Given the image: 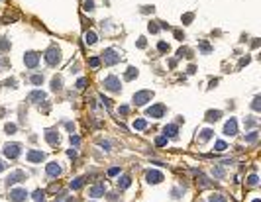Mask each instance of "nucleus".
<instances>
[{"mask_svg": "<svg viewBox=\"0 0 261 202\" xmlns=\"http://www.w3.org/2000/svg\"><path fill=\"white\" fill-rule=\"evenodd\" d=\"M45 61H47L49 67H57L59 61H61V51H59L55 45H53V47H49V49L45 51Z\"/></svg>", "mask_w": 261, "mask_h": 202, "instance_id": "obj_1", "label": "nucleus"}, {"mask_svg": "<svg viewBox=\"0 0 261 202\" xmlns=\"http://www.w3.org/2000/svg\"><path fill=\"white\" fill-rule=\"evenodd\" d=\"M104 88L110 92H120V79L114 77V75H110V77L104 79Z\"/></svg>", "mask_w": 261, "mask_h": 202, "instance_id": "obj_2", "label": "nucleus"}, {"mask_svg": "<svg viewBox=\"0 0 261 202\" xmlns=\"http://www.w3.org/2000/svg\"><path fill=\"white\" fill-rule=\"evenodd\" d=\"M151 98H153V92L151 91H141V92L133 94V104H136V106H144V104L149 102Z\"/></svg>", "mask_w": 261, "mask_h": 202, "instance_id": "obj_3", "label": "nucleus"}, {"mask_svg": "<svg viewBox=\"0 0 261 202\" xmlns=\"http://www.w3.org/2000/svg\"><path fill=\"white\" fill-rule=\"evenodd\" d=\"M102 59H104V63H106V65H116L118 61H120V55H116L114 49H106L102 53Z\"/></svg>", "mask_w": 261, "mask_h": 202, "instance_id": "obj_4", "label": "nucleus"}, {"mask_svg": "<svg viewBox=\"0 0 261 202\" xmlns=\"http://www.w3.org/2000/svg\"><path fill=\"white\" fill-rule=\"evenodd\" d=\"M26 198H28L26 189H14V190H10V202H24Z\"/></svg>", "mask_w": 261, "mask_h": 202, "instance_id": "obj_5", "label": "nucleus"}, {"mask_svg": "<svg viewBox=\"0 0 261 202\" xmlns=\"http://www.w3.org/2000/svg\"><path fill=\"white\" fill-rule=\"evenodd\" d=\"M4 155L8 157V159H16V157L20 155V145L18 143H8L4 147Z\"/></svg>", "mask_w": 261, "mask_h": 202, "instance_id": "obj_6", "label": "nucleus"}, {"mask_svg": "<svg viewBox=\"0 0 261 202\" xmlns=\"http://www.w3.org/2000/svg\"><path fill=\"white\" fill-rule=\"evenodd\" d=\"M24 63H26V67H29V69H35L37 63H39V55L29 51V53H26V57H24Z\"/></svg>", "mask_w": 261, "mask_h": 202, "instance_id": "obj_7", "label": "nucleus"}, {"mask_svg": "<svg viewBox=\"0 0 261 202\" xmlns=\"http://www.w3.org/2000/svg\"><path fill=\"white\" fill-rule=\"evenodd\" d=\"M26 179V173L24 171H14L12 175H8V179H6V184H16V183H20V181H24Z\"/></svg>", "mask_w": 261, "mask_h": 202, "instance_id": "obj_8", "label": "nucleus"}, {"mask_svg": "<svg viewBox=\"0 0 261 202\" xmlns=\"http://www.w3.org/2000/svg\"><path fill=\"white\" fill-rule=\"evenodd\" d=\"M163 114H165V106L163 104H155V106L147 108V116H151V118H163Z\"/></svg>", "mask_w": 261, "mask_h": 202, "instance_id": "obj_9", "label": "nucleus"}, {"mask_svg": "<svg viewBox=\"0 0 261 202\" xmlns=\"http://www.w3.org/2000/svg\"><path fill=\"white\" fill-rule=\"evenodd\" d=\"M224 133H226V136H236V133H238V122L234 118H230L226 122V126H224Z\"/></svg>", "mask_w": 261, "mask_h": 202, "instance_id": "obj_10", "label": "nucleus"}, {"mask_svg": "<svg viewBox=\"0 0 261 202\" xmlns=\"http://www.w3.org/2000/svg\"><path fill=\"white\" fill-rule=\"evenodd\" d=\"M145 179H147V183H149V184H157V183L163 181V175L159 173V171H147Z\"/></svg>", "mask_w": 261, "mask_h": 202, "instance_id": "obj_11", "label": "nucleus"}, {"mask_svg": "<svg viewBox=\"0 0 261 202\" xmlns=\"http://www.w3.org/2000/svg\"><path fill=\"white\" fill-rule=\"evenodd\" d=\"M43 159H45V153L43 151H29L28 153V161L29 163H41Z\"/></svg>", "mask_w": 261, "mask_h": 202, "instance_id": "obj_12", "label": "nucleus"}, {"mask_svg": "<svg viewBox=\"0 0 261 202\" xmlns=\"http://www.w3.org/2000/svg\"><path fill=\"white\" fill-rule=\"evenodd\" d=\"M47 175L49 177H59L61 175V167H59L57 163H49L47 165Z\"/></svg>", "mask_w": 261, "mask_h": 202, "instance_id": "obj_13", "label": "nucleus"}, {"mask_svg": "<svg viewBox=\"0 0 261 202\" xmlns=\"http://www.w3.org/2000/svg\"><path fill=\"white\" fill-rule=\"evenodd\" d=\"M165 137H177V132H179V128L175 124H169V126H165Z\"/></svg>", "mask_w": 261, "mask_h": 202, "instance_id": "obj_14", "label": "nucleus"}, {"mask_svg": "<svg viewBox=\"0 0 261 202\" xmlns=\"http://www.w3.org/2000/svg\"><path fill=\"white\" fill-rule=\"evenodd\" d=\"M43 98H45V94H43L41 91H35V92L29 94V102H41Z\"/></svg>", "mask_w": 261, "mask_h": 202, "instance_id": "obj_15", "label": "nucleus"}, {"mask_svg": "<svg viewBox=\"0 0 261 202\" xmlns=\"http://www.w3.org/2000/svg\"><path fill=\"white\" fill-rule=\"evenodd\" d=\"M45 139L49 141V143H51V145H55V143H59V136H57V133H55V132H47V133H45Z\"/></svg>", "mask_w": 261, "mask_h": 202, "instance_id": "obj_16", "label": "nucleus"}, {"mask_svg": "<svg viewBox=\"0 0 261 202\" xmlns=\"http://www.w3.org/2000/svg\"><path fill=\"white\" fill-rule=\"evenodd\" d=\"M104 184H98V186H92L91 189V196H100V194H104Z\"/></svg>", "mask_w": 261, "mask_h": 202, "instance_id": "obj_17", "label": "nucleus"}, {"mask_svg": "<svg viewBox=\"0 0 261 202\" xmlns=\"http://www.w3.org/2000/svg\"><path fill=\"white\" fill-rule=\"evenodd\" d=\"M210 137H212V130H202V132H200L198 141H200V143H204V141H206V139H210Z\"/></svg>", "mask_w": 261, "mask_h": 202, "instance_id": "obj_18", "label": "nucleus"}, {"mask_svg": "<svg viewBox=\"0 0 261 202\" xmlns=\"http://www.w3.org/2000/svg\"><path fill=\"white\" fill-rule=\"evenodd\" d=\"M132 183V179L130 177H122V179H118V186H122V189H128Z\"/></svg>", "mask_w": 261, "mask_h": 202, "instance_id": "obj_19", "label": "nucleus"}, {"mask_svg": "<svg viewBox=\"0 0 261 202\" xmlns=\"http://www.w3.org/2000/svg\"><path fill=\"white\" fill-rule=\"evenodd\" d=\"M206 116H208V118H206L208 122H216V120H218V118L222 116V112H218V110H216V112H208Z\"/></svg>", "mask_w": 261, "mask_h": 202, "instance_id": "obj_20", "label": "nucleus"}, {"mask_svg": "<svg viewBox=\"0 0 261 202\" xmlns=\"http://www.w3.org/2000/svg\"><path fill=\"white\" fill-rule=\"evenodd\" d=\"M257 137H259L257 132H249L248 136H245V141H248V143H253V141H257Z\"/></svg>", "mask_w": 261, "mask_h": 202, "instance_id": "obj_21", "label": "nucleus"}, {"mask_svg": "<svg viewBox=\"0 0 261 202\" xmlns=\"http://www.w3.org/2000/svg\"><path fill=\"white\" fill-rule=\"evenodd\" d=\"M85 41L88 43V45H92V43H96V35H94L92 32H86V35H85Z\"/></svg>", "mask_w": 261, "mask_h": 202, "instance_id": "obj_22", "label": "nucleus"}, {"mask_svg": "<svg viewBox=\"0 0 261 202\" xmlns=\"http://www.w3.org/2000/svg\"><path fill=\"white\" fill-rule=\"evenodd\" d=\"M61 79H59V77H55L53 80H51V88H53V91H61Z\"/></svg>", "mask_w": 261, "mask_h": 202, "instance_id": "obj_23", "label": "nucleus"}, {"mask_svg": "<svg viewBox=\"0 0 261 202\" xmlns=\"http://www.w3.org/2000/svg\"><path fill=\"white\" fill-rule=\"evenodd\" d=\"M216 151H226L228 145H226V141H216V145H214Z\"/></svg>", "mask_w": 261, "mask_h": 202, "instance_id": "obj_24", "label": "nucleus"}, {"mask_svg": "<svg viewBox=\"0 0 261 202\" xmlns=\"http://www.w3.org/2000/svg\"><path fill=\"white\" fill-rule=\"evenodd\" d=\"M145 120H136V122H133V128L136 130H145Z\"/></svg>", "mask_w": 261, "mask_h": 202, "instance_id": "obj_25", "label": "nucleus"}, {"mask_svg": "<svg viewBox=\"0 0 261 202\" xmlns=\"http://www.w3.org/2000/svg\"><path fill=\"white\" fill-rule=\"evenodd\" d=\"M133 77H138V71L133 69V67H130V69H128V73H126V79H128V80H132Z\"/></svg>", "mask_w": 261, "mask_h": 202, "instance_id": "obj_26", "label": "nucleus"}, {"mask_svg": "<svg viewBox=\"0 0 261 202\" xmlns=\"http://www.w3.org/2000/svg\"><path fill=\"white\" fill-rule=\"evenodd\" d=\"M212 175H214L216 179H222V177H224V169H220V167H214V169H212Z\"/></svg>", "mask_w": 261, "mask_h": 202, "instance_id": "obj_27", "label": "nucleus"}, {"mask_svg": "<svg viewBox=\"0 0 261 202\" xmlns=\"http://www.w3.org/2000/svg\"><path fill=\"white\" fill-rule=\"evenodd\" d=\"M81 186H83V179H75V181L71 183V189H75V190L81 189Z\"/></svg>", "mask_w": 261, "mask_h": 202, "instance_id": "obj_28", "label": "nucleus"}, {"mask_svg": "<svg viewBox=\"0 0 261 202\" xmlns=\"http://www.w3.org/2000/svg\"><path fill=\"white\" fill-rule=\"evenodd\" d=\"M210 202H226V198H224L222 194H212V196H210Z\"/></svg>", "mask_w": 261, "mask_h": 202, "instance_id": "obj_29", "label": "nucleus"}, {"mask_svg": "<svg viewBox=\"0 0 261 202\" xmlns=\"http://www.w3.org/2000/svg\"><path fill=\"white\" fill-rule=\"evenodd\" d=\"M165 143H167V137H165V136H161V137L155 139V145H157V147H163Z\"/></svg>", "mask_w": 261, "mask_h": 202, "instance_id": "obj_30", "label": "nucleus"}, {"mask_svg": "<svg viewBox=\"0 0 261 202\" xmlns=\"http://www.w3.org/2000/svg\"><path fill=\"white\" fill-rule=\"evenodd\" d=\"M34 200H35V202H43V192H41V190H35V192H34Z\"/></svg>", "mask_w": 261, "mask_h": 202, "instance_id": "obj_31", "label": "nucleus"}, {"mask_svg": "<svg viewBox=\"0 0 261 202\" xmlns=\"http://www.w3.org/2000/svg\"><path fill=\"white\" fill-rule=\"evenodd\" d=\"M32 83L34 85H41L43 83V77H41V75H34V77H32Z\"/></svg>", "mask_w": 261, "mask_h": 202, "instance_id": "obj_32", "label": "nucleus"}, {"mask_svg": "<svg viewBox=\"0 0 261 202\" xmlns=\"http://www.w3.org/2000/svg\"><path fill=\"white\" fill-rule=\"evenodd\" d=\"M85 10L86 12H92L94 10V2H92V0H86V2H85Z\"/></svg>", "mask_w": 261, "mask_h": 202, "instance_id": "obj_33", "label": "nucleus"}, {"mask_svg": "<svg viewBox=\"0 0 261 202\" xmlns=\"http://www.w3.org/2000/svg\"><path fill=\"white\" fill-rule=\"evenodd\" d=\"M255 124H257V120H255V118H249V120H245V128H253Z\"/></svg>", "mask_w": 261, "mask_h": 202, "instance_id": "obj_34", "label": "nucleus"}, {"mask_svg": "<svg viewBox=\"0 0 261 202\" xmlns=\"http://www.w3.org/2000/svg\"><path fill=\"white\" fill-rule=\"evenodd\" d=\"M6 132H8V133H14V132H16V124H6V128H4Z\"/></svg>", "mask_w": 261, "mask_h": 202, "instance_id": "obj_35", "label": "nucleus"}, {"mask_svg": "<svg viewBox=\"0 0 261 202\" xmlns=\"http://www.w3.org/2000/svg\"><path fill=\"white\" fill-rule=\"evenodd\" d=\"M88 65H91V67H98V65H100V59H98V57H92L91 61H88Z\"/></svg>", "mask_w": 261, "mask_h": 202, "instance_id": "obj_36", "label": "nucleus"}, {"mask_svg": "<svg viewBox=\"0 0 261 202\" xmlns=\"http://www.w3.org/2000/svg\"><path fill=\"white\" fill-rule=\"evenodd\" d=\"M248 184H251V186H255V184H257V175H251V177L248 179Z\"/></svg>", "mask_w": 261, "mask_h": 202, "instance_id": "obj_37", "label": "nucleus"}, {"mask_svg": "<svg viewBox=\"0 0 261 202\" xmlns=\"http://www.w3.org/2000/svg\"><path fill=\"white\" fill-rule=\"evenodd\" d=\"M200 49H202L204 53H208V51H210V45H208L206 41H202V43H200Z\"/></svg>", "mask_w": 261, "mask_h": 202, "instance_id": "obj_38", "label": "nucleus"}, {"mask_svg": "<svg viewBox=\"0 0 261 202\" xmlns=\"http://www.w3.org/2000/svg\"><path fill=\"white\" fill-rule=\"evenodd\" d=\"M159 51H161V53H165V51H169V45H167V43H159Z\"/></svg>", "mask_w": 261, "mask_h": 202, "instance_id": "obj_39", "label": "nucleus"}, {"mask_svg": "<svg viewBox=\"0 0 261 202\" xmlns=\"http://www.w3.org/2000/svg\"><path fill=\"white\" fill-rule=\"evenodd\" d=\"M149 32H151V34H157V32H159V26H155V24H149Z\"/></svg>", "mask_w": 261, "mask_h": 202, "instance_id": "obj_40", "label": "nucleus"}, {"mask_svg": "<svg viewBox=\"0 0 261 202\" xmlns=\"http://www.w3.org/2000/svg\"><path fill=\"white\" fill-rule=\"evenodd\" d=\"M118 173H120V169H118V167H112V169L108 171V175H110V177H114V175H118Z\"/></svg>", "mask_w": 261, "mask_h": 202, "instance_id": "obj_41", "label": "nucleus"}, {"mask_svg": "<svg viewBox=\"0 0 261 202\" xmlns=\"http://www.w3.org/2000/svg\"><path fill=\"white\" fill-rule=\"evenodd\" d=\"M85 85H86V80H85V79H79V83H77V88H85Z\"/></svg>", "mask_w": 261, "mask_h": 202, "instance_id": "obj_42", "label": "nucleus"}, {"mask_svg": "<svg viewBox=\"0 0 261 202\" xmlns=\"http://www.w3.org/2000/svg\"><path fill=\"white\" fill-rule=\"evenodd\" d=\"M251 108H253V110H259V98H255V100H253V104H251Z\"/></svg>", "mask_w": 261, "mask_h": 202, "instance_id": "obj_43", "label": "nucleus"}, {"mask_svg": "<svg viewBox=\"0 0 261 202\" xmlns=\"http://www.w3.org/2000/svg\"><path fill=\"white\" fill-rule=\"evenodd\" d=\"M4 49H8V41H2V43H0V51H4Z\"/></svg>", "mask_w": 261, "mask_h": 202, "instance_id": "obj_44", "label": "nucleus"}, {"mask_svg": "<svg viewBox=\"0 0 261 202\" xmlns=\"http://www.w3.org/2000/svg\"><path fill=\"white\" fill-rule=\"evenodd\" d=\"M79 141H81V139H79L77 136H71V143H75V145H79Z\"/></svg>", "mask_w": 261, "mask_h": 202, "instance_id": "obj_45", "label": "nucleus"}, {"mask_svg": "<svg viewBox=\"0 0 261 202\" xmlns=\"http://www.w3.org/2000/svg\"><path fill=\"white\" fill-rule=\"evenodd\" d=\"M138 47H145V39H144V37H139V41H138Z\"/></svg>", "mask_w": 261, "mask_h": 202, "instance_id": "obj_46", "label": "nucleus"}, {"mask_svg": "<svg viewBox=\"0 0 261 202\" xmlns=\"http://www.w3.org/2000/svg\"><path fill=\"white\" fill-rule=\"evenodd\" d=\"M128 110H130L128 106H120V114H128Z\"/></svg>", "mask_w": 261, "mask_h": 202, "instance_id": "obj_47", "label": "nucleus"}, {"mask_svg": "<svg viewBox=\"0 0 261 202\" xmlns=\"http://www.w3.org/2000/svg\"><path fill=\"white\" fill-rule=\"evenodd\" d=\"M191 20H192V14H186V16L183 18V22H191Z\"/></svg>", "mask_w": 261, "mask_h": 202, "instance_id": "obj_48", "label": "nucleus"}, {"mask_svg": "<svg viewBox=\"0 0 261 202\" xmlns=\"http://www.w3.org/2000/svg\"><path fill=\"white\" fill-rule=\"evenodd\" d=\"M4 169V165H2V161H0V171H2Z\"/></svg>", "mask_w": 261, "mask_h": 202, "instance_id": "obj_49", "label": "nucleus"}, {"mask_svg": "<svg viewBox=\"0 0 261 202\" xmlns=\"http://www.w3.org/2000/svg\"><path fill=\"white\" fill-rule=\"evenodd\" d=\"M253 202H261V200H259V198H255V200H253Z\"/></svg>", "mask_w": 261, "mask_h": 202, "instance_id": "obj_50", "label": "nucleus"}]
</instances>
